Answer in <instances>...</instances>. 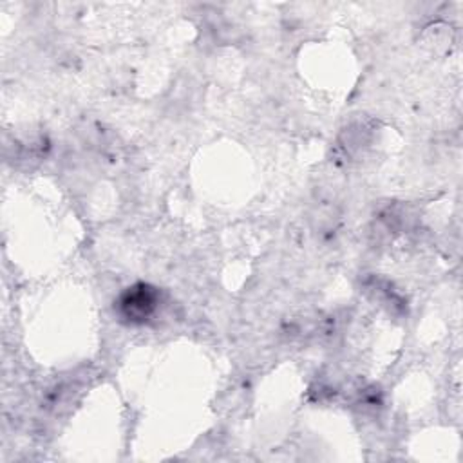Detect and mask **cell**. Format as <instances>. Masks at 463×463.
<instances>
[{"label": "cell", "mask_w": 463, "mask_h": 463, "mask_svg": "<svg viewBox=\"0 0 463 463\" xmlns=\"http://www.w3.org/2000/svg\"><path fill=\"white\" fill-rule=\"evenodd\" d=\"M156 304H157L156 291L152 288L145 286V284L134 286L119 300L121 313L130 322H143V320H146L154 313Z\"/></svg>", "instance_id": "cell-1"}]
</instances>
